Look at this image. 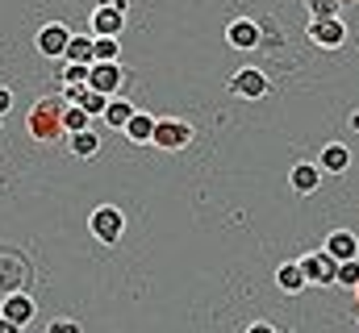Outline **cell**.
Segmentation results:
<instances>
[{
	"mask_svg": "<svg viewBox=\"0 0 359 333\" xmlns=\"http://www.w3.org/2000/svg\"><path fill=\"white\" fill-rule=\"evenodd\" d=\"M63 113H67V100H63V96H42V100L29 108V134H34L38 142L63 138V134H67V129H63Z\"/></svg>",
	"mask_w": 359,
	"mask_h": 333,
	"instance_id": "1",
	"label": "cell"
},
{
	"mask_svg": "<svg viewBox=\"0 0 359 333\" xmlns=\"http://www.w3.org/2000/svg\"><path fill=\"white\" fill-rule=\"evenodd\" d=\"M88 234L96 238V242H104V246H117V242H121V234H126V217H121V208H113V204L92 208Z\"/></svg>",
	"mask_w": 359,
	"mask_h": 333,
	"instance_id": "2",
	"label": "cell"
},
{
	"mask_svg": "<svg viewBox=\"0 0 359 333\" xmlns=\"http://www.w3.org/2000/svg\"><path fill=\"white\" fill-rule=\"evenodd\" d=\"M188 142H192V125L188 121H180V117H159L155 121L151 146H159V150H184Z\"/></svg>",
	"mask_w": 359,
	"mask_h": 333,
	"instance_id": "3",
	"label": "cell"
},
{
	"mask_svg": "<svg viewBox=\"0 0 359 333\" xmlns=\"http://www.w3.org/2000/svg\"><path fill=\"white\" fill-rule=\"evenodd\" d=\"M72 38H76V34H72L63 21H46V25L38 29V55H42V59H67Z\"/></svg>",
	"mask_w": 359,
	"mask_h": 333,
	"instance_id": "4",
	"label": "cell"
},
{
	"mask_svg": "<svg viewBox=\"0 0 359 333\" xmlns=\"http://www.w3.org/2000/svg\"><path fill=\"white\" fill-rule=\"evenodd\" d=\"M268 87L271 83L259 67H238V71L230 76V96H238V100H264Z\"/></svg>",
	"mask_w": 359,
	"mask_h": 333,
	"instance_id": "5",
	"label": "cell"
},
{
	"mask_svg": "<svg viewBox=\"0 0 359 333\" xmlns=\"http://www.w3.org/2000/svg\"><path fill=\"white\" fill-rule=\"evenodd\" d=\"M301 267H305V279H309V283H318V288L339 283V262H334L326 250H309V254L301 258Z\"/></svg>",
	"mask_w": 359,
	"mask_h": 333,
	"instance_id": "6",
	"label": "cell"
},
{
	"mask_svg": "<svg viewBox=\"0 0 359 333\" xmlns=\"http://www.w3.org/2000/svg\"><path fill=\"white\" fill-rule=\"evenodd\" d=\"M309 42L322 46V50H339L347 42V25L343 17H322V21H309Z\"/></svg>",
	"mask_w": 359,
	"mask_h": 333,
	"instance_id": "7",
	"label": "cell"
},
{
	"mask_svg": "<svg viewBox=\"0 0 359 333\" xmlns=\"http://www.w3.org/2000/svg\"><path fill=\"white\" fill-rule=\"evenodd\" d=\"M121 83H126V71H121V63H92L88 71V87L92 92H100V96H117L121 92Z\"/></svg>",
	"mask_w": 359,
	"mask_h": 333,
	"instance_id": "8",
	"label": "cell"
},
{
	"mask_svg": "<svg viewBox=\"0 0 359 333\" xmlns=\"http://www.w3.org/2000/svg\"><path fill=\"white\" fill-rule=\"evenodd\" d=\"M226 42H230L234 50H255V46L264 42V34H259V25H255L251 17H234V21L226 25Z\"/></svg>",
	"mask_w": 359,
	"mask_h": 333,
	"instance_id": "9",
	"label": "cell"
},
{
	"mask_svg": "<svg viewBox=\"0 0 359 333\" xmlns=\"http://www.w3.org/2000/svg\"><path fill=\"white\" fill-rule=\"evenodd\" d=\"M121 25H126V13H113V8H104V4H96L88 17V29L92 38H117L121 34Z\"/></svg>",
	"mask_w": 359,
	"mask_h": 333,
	"instance_id": "10",
	"label": "cell"
},
{
	"mask_svg": "<svg viewBox=\"0 0 359 333\" xmlns=\"http://www.w3.org/2000/svg\"><path fill=\"white\" fill-rule=\"evenodd\" d=\"M322 250H326L334 262H351V258H359V238L351 229H334V234H326V246Z\"/></svg>",
	"mask_w": 359,
	"mask_h": 333,
	"instance_id": "11",
	"label": "cell"
},
{
	"mask_svg": "<svg viewBox=\"0 0 359 333\" xmlns=\"http://www.w3.org/2000/svg\"><path fill=\"white\" fill-rule=\"evenodd\" d=\"M305 267H301V258H288V262H280L276 267V288L280 292H288V296H297V292H305Z\"/></svg>",
	"mask_w": 359,
	"mask_h": 333,
	"instance_id": "12",
	"label": "cell"
},
{
	"mask_svg": "<svg viewBox=\"0 0 359 333\" xmlns=\"http://www.w3.org/2000/svg\"><path fill=\"white\" fill-rule=\"evenodd\" d=\"M0 317L13 321V325H25V321L34 317V300H29L25 292H8V296L0 300Z\"/></svg>",
	"mask_w": 359,
	"mask_h": 333,
	"instance_id": "13",
	"label": "cell"
},
{
	"mask_svg": "<svg viewBox=\"0 0 359 333\" xmlns=\"http://www.w3.org/2000/svg\"><path fill=\"white\" fill-rule=\"evenodd\" d=\"M288 183H292V192H318V183H322V166L318 163H292L288 166Z\"/></svg>",
	"mask_w": 359,
	"mask_h": 333,
	"instance_id": "14",
	"label": "cell"
},
{
	"mask_svg": "<svg viewBox=\"0 0 359 333\" xmlns=\"http://www.w3.org/2000/svg\"><path fill=\"white\" fill-rule=\"evenodd\" d=\"M318 166H322V171H330V175H343V171L351 166V150H347L343 142H326V146H322V155H318Z\"/></svg>",
	"mask_w": 359,
	"mask_h": 333,
	"instance_id": "15",
	"label": "cell"
},
{
	"mask_svg": "<svg viewBox=\"0 0 359 333\" xmlns=\"http://www.w3.org/2000/svg\"><path fill=\"white\" fill-rule=\"evenodd\" d=\"M134 113H138V104H134V100L113 96V100H109V108H104V125H109V129H126V125L134 121Z\"/></svg>",
	"mask_w": 359,
	"mask_h": 333,
	"instance_id": "16",
	"label": "cell"
},
{
	"mask_svg": "<svg viewBox=\"0 0 359 333\" xmlns=\"http://www.w3.org/2000/svg\"><path fill=\"white\" fill-rule=\"evenodd\" d=\"M155 121H159V117H151V113H142V108H138V113H134V121H130L121 134H126L134 146H142V142H151V138H155Z\"/></svg>",
	"mask_w": 359,
	"mask_h": 333,
	"instance_id": "17",
	"label": "cell"
},
{
	"mask_svg": "<svg viewBox=\"0 0 359 333\" xmlns=\"http://www.w3.org/2000/svg\"><path fill=\"white\" fill-rule=\"evenodd\" d=\"M67 146H72V155H76V159H92V155L100 150V134H96V129H84V134H67Z\"/></svg>",
	"mask_w": 359,
	"mask_h": 333,
	"instance_id": "18",
	"label": "cell"
},
{
	"mask_svg": "<svg viewBox=\"0 0 359 333\" xmlns=\"http://www.w3.org/2000/svg\"><path fill=\"white\" fill-rule=\"evenodd\" d=\"M67 63H76V67H92V63H96V55H92V34H76V38H72Z\"/></svg>",
	"mask_w": 359,
	"mask_h": 333,
	"instance_id": "19",
	"label": "cell"
},
{
	"mask_svg": "<svg viewBox=\"0 0 359 333\" xmlns=\"http://www.w3.org/2000/svg\"><path fill=\"white\" fill-rule=\"evenodd\" d=\"M92 55H96V63H121L117 38H92Z\"/></svg>",
	"mask_w": 359,
	"mask_h": 333,
	"instance_id": "20",
	"label": "cell"
},
{
	"mask_svg": "<svg viewBox=\"0 0 359 333\" xmlns=\"http://www.w3.org/2000/svg\"><path fill=\"white\" fill-rule=\"evenodd\" d=\"M63 129H67V134H84V129H92V117L80 108V104H67V113H63Z\"/></svg>",
	"mask_w": 359,
	"mask_h": 333,
	"instance_id": "21",
	"label": "cell"
},
{
	"mask_svg": "<svg viewBox=\"0 0 359 333\" xmlns=\"http://www.w3.org/2000/svg\"><path fill=\"white\" fill-rule=\"evenodd\" d=\"M80 108H84L92 121H96V117H104V108H109V96H100V92H92V87H88V96L80 100Z\"/></svg>",
	"mask_w": 359,
	"mask_h": 333,
	"instance_id": "22",
	"label": "cell"
},
{
	"mask_svg": "<svg viewBox=\"0 0 359 333\" xmlns=\"http://www.w3.org/2000/svg\"><path fill=\"white\" fill-rule=\"evenodd\" d=\"M339 4H343V0H305V8L313 13V21H322V17H339Z\"/></svg>",
	"mask_w": 359,
	"mask_h": 333,
	"instance_id": "23",
	"label": "cell"
},
{
	"mask_svg": "<svg viewBox=\"0 0 359 333\" xmlns=\"http://www.w3.org/2000/svg\"><path fill=\"white\" fill-rule=\"evenodd\" d=\"M339 283H343V288H359V258L339 262Z\"/></svg>",
	"mask_w": 359,
	"mask_h": 333,
	"instance_id": "24",
	"label": "cell"
},
{
	"mask_svg": "<svg viewBox=\"0 0 359 333\" xmlns=\"http://www.w3.org/2000/svg\"><path fill=\"white\" fill-rule=\"evenodd\" d=\"M88 71H92V67H76V63H67L59 76H63V83L72 87V83H88Z\"/></svg>",
	"mask_w": 359,
	"mask_h": 333,
	"instance_id": "25",
	"label": "cell"
},
{
	"mask_svg": "<svg viewBox=\"0 0 359 333\" xmlns=\"http://www.w3.org/2000/svg\"><path fill=\"white\" fill-rule=\"evenodd\" d=\"M46 333H84V330H80L76 321H67V317H59V321H50V325H46Z\"/></svg>",
	"mask_w": 359,
	"mask_h": 333,
	"instance_id": "26",
	"label": "cell"
},
{
	"mask_svg": "<svg viewBox=\"0 0 359 333\" xmlns=\"http://www.w3.org/2000/svg\"><path fill=\"white\" fill-rule=\"evenodd\" d=\"M84 96H88V83H72V87L63 92V100H67V104H80Z\"/></svg>",
	"mask_w": 359,
	"mask_h": 333,
	"instance_id": "27",
	"label": "cell"
},
{
	"mask_svg": "<svg viewBox=\"0 0 359 333\" xmlns=\"http://www.w3.org/2000/svg\"><path fill=\"white\" fill-rule=\"evenodd\" d=\"M247 333H280V330H276V325H268V321H251V325H247Z\"/></svg>",
	"mask_w": 359,
	"mask_h": 333,
	"instance_id": "28",
	"label": "cell"
},
{
	"mask_svg": "<svg viewBox=\"0 0 359 333\" xmlns=\"http://www.w3.org/2000/svg\"><path fill=\"white\" fill-rule=\"evenodd\" d=\"M8 104H13V92H8V87H4V83H0V117H4V113H8Z\"/></svg>",
	"mask_w": 359,
	"mask_h": 333,
	"instance_id": "29",
	"label": "cell"
},
{
	"mask_svg": "<svg viewBox=\"0 0 359 333\" xmlns=\"http://www.w3.org/2000/svg\"><path fill=\"white\" fill-rule=\"evenodd\" d=\"M100 4L113 8V13H126V8H130V0H100Z\"/></svg>",
	"mask_w": 359,
	"mask_h": 333,
	"instance_id": "30",
	"label": "cell"
},
{
	"mask_svg": "<svg viewBox=\"0 0 359 333\" xmlns=\"http://www.w3.org/2000/svg\"><path fill=\"white\" fill-rule=\"evenodd\" d=\"M0 333H21V325H13V321H4V317H0Z\"/></svg>",
	"mask_w": 359,
	"mask_h": 333,
	"instance_id": "31",
	"label": "cell"
},
{
	"mask_svg": "<svg viewBox=\"0 0 359 333\" xmlns=\"http://www.w3.org/2000/svg\"><path fill=\"white\" fill-rule=\"evenodd\" d=\"M355 300H359V288H355Z\"/></svg>",
	"mask_w": 359,
	"mask_h": 333,
	"instance_id": "32",
	"label": "cell"
}]
</instances>
